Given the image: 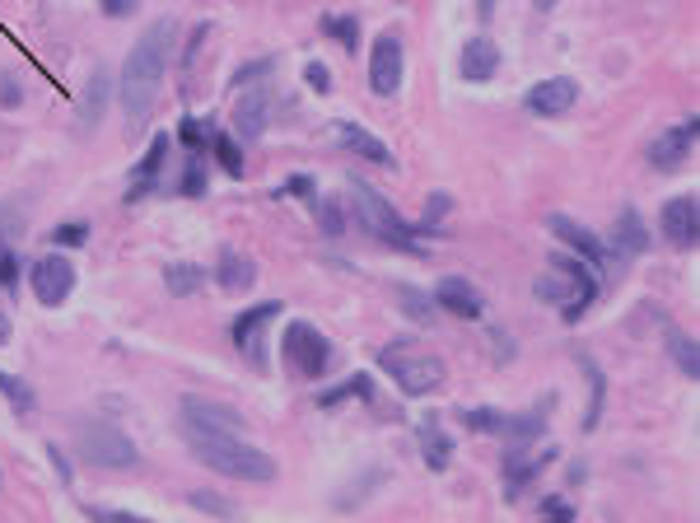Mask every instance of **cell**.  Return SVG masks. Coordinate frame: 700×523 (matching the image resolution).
<instances>
[{"instance_id":"6da1fadb","label":"cell","mask_w":700,"mask_h":523,"mask_svg":"<svg viewBox=\"0 0 700 523\" xmlns=\"http://www.w3.org/2000/svg\"><path fill=\"white\" fill-rule=\"evenodd\" d=\"M173 37H178V19H154V24L135 37V47L127 52L122 75H117V103H122L127 122L141 127L154 108V94H160V80L168 70V52H173Z\"/></svg>"},{"instance_id":"7a4b0ae2","label":"cell","mask_w":700,"mask_h":523,"mask_svg":"<svg viewBox=\"0 0 700 523\" xmlns=\"http://www.w3.org/2000/svg\"><path fill=\"white\" fill-rule=\"evenodd\" d=\"M187 435V449L192 458L201 462V468H210L216 477H229V481H276L281 468L276 458H271L266 449H258V444H248L243 431H216V425H183Z\"/></svg>"},{"instance_id":"3957f363","label":"cell","mask_w":700,"mask_h":523,"mask_svg":"<svg viewBox=\"0 0 700 523\" xmlns=\"http://www.w3.org/2000/svg\"><path fill=\"white\" fill-rule=\"evenodd\" d=\"M350 201H356V210H360V220H364V229L374 235L379 243H387V248H397V253H412V258H425V239L430 235H439V229H430V225H412L402 216V210H393L383 197L369 183H360V178H350Z\"/></svg>"},{"instance_id":"277c9868","label":"cell","mask_w":700,"mask_h":523,"mask_svg":"<svg viewBox=\"0 0 700 523\" xmlns=\"http://www.w3.org/2000/svg\"><path fill=\"white\" fill-rule=\"evenodd\" d=\"M379 370L397 383V389L406 397H430L444 389V379H449V370H444V360L435 351H425L420 341H387L379 351Z\"/></svg>"},{"instance_id":"5b68a950","label":"cell","mask_w":700,"mask_h":523,"mask_svg":"<svg viewBox=\"0 0 700 523\" xmlns=\"http://www.w3.org/2000/svg\"><path fill=\"white\" fill-rule=\"evenodd\" d=\"M75 449L89 468H103V472H131L141 468V449L127 431H117L112 421H80L75 425Z\"/></svg>"},{"instance_id":"8992f818","label":"cell","mask_w":700,"mask_h":523,"mask_svg":"<svg viewBox=\"0 0 700 523\" xmlns=\"http://www.w3.org/2000/svg\"><path fill=\"white\" fill-rule=\"evenodd\" d=\"M281 351H285V364H289V370H295L299 379H322L327 364H332V341L322 337V327L304 323V318H295V323L285 327Z\"/></svg>"},{"instance_id":"52a82bcc","label":"cell","mask_w":700,"mask_h":523,"mask_svg":"<svg viewBox=\"0 0 700 523\" xmlns=\"http://www.w3.org/2000/svg\"><path fill=\"white\" fill-rule=\"evenodd\" d=\"M402 70H406V56H402V33L397 29H383L374 37V52H369V89L379 99H393L402 89Z\"/></svg>"},{"instance_id":"ba28073f","label":"cell","mask_w":700,"mask_h":523,"mask_svg":"<svg viewBox=\"0 0 700 523\" xmlns=\"http://www.w3.org/2000/svg\"><path fill=\"white\" fill-rule=\"evenodd\" d=\"M547 229H551V235H556L560 243L570 248L575 258H583V262H589V266L598 271V276H602V271H608V266L616 262V258H612V248H608V239H598L589 225H579V220H570V216H547Z\"/></svg>"},{"instance_id":"9c48e42d","label":"cell","mask_w":700,"mask_h":523,"mask_svg":"<svg viewBox=\"0 0 700 523\" xmlns=\"http://www.w3.org/2000/svg\"><path fill=\"white\" fill-rule=\"evenodd\" d=\"M33 295L43 308H62L70 299V290H75V262L62 258V253H47V258H37L33 262Z\"/></svg>"},{"instance_id":"30bf717a","label":"cell","mask_w":700,"mask_h":523,"mask_svg":"<svg viewBox=\"0 0 700 523\" xmlns=\"http://www.w3.org/2000/svg\"><path fill=\"white\" fill-rule=\"evenodd\" d=\"M551 271H556V276H566V281L575 285V304L566 308V323H579V318L598 304L602 276H598V271H593L589 262H583V258H575V253H556V258H551Z\"/></svg>"},{"instance_id":"8fae6325","label":"cell","mask_w":700,"mask_h":523,"mask_svg":"<svg viewBox=\"0 0 700 523\" xmlns=\"http://www.w3.org/2000/svg\"><path fill=\"white\" fill-rule=\"evenodd\" d=\"M658 225H664V239L677 248V253H691L696 239H700V206H696L691 192L664 201V210H658Z\"/></svg>"},{"instance_id":"7c38bea8","label":"cell","mask_w":700,"mask_h":523,"mask_svg":"<svg viewBox=\"0 0 700 523\" xmlns=\"http://www.w3.org/2000/svg\"><path fill=\"white\" fill-rule=\"evenodd\" d=\"M575 103H579V85L570 75H547V80H537L523 94V108H528L533 118H566Z\"/></svg>"},{"instance_id":"4fadbf2b","label":"cell","mask_w":700,"mask_h":523,"mask_svg":"<svg viewBox=\"0 0 700 523\" xmlns=\"http://www.w3.org/2000/svg\"><path fill=\"white\" fill-rule=\"evenodd\" d=\"M691 150H696V118H682V122L668 127V131L649 145V168H658V173L682 168V164L691 160Z\"/></svg>"},{"instance_id":"5bb4252c","label":"cell","mask_w":700,"mask_h":523,"mask_svg":"<svg viewBox=\"0 0 700 523\" xmlns=\"http://www.w3.org/2000/svg\"><path fill=\"white\" fill-rule=\"evenodd\" d=\"M500 43L491 33H477V37H467L462 43V56H458V75L462 80H472V85H485V80H495L500 75Z\"/></svg>"},{"instance_id":"9a60e30c","label":"cell","mask_w":700,"mask_h":523,"mask_svg":"<svg viewBox=\"0 0 700 523\" xmlns=\"http://www.w3.org/2000/svg\"><path fill=\"white\" fill-rule=\"evenodd\" d=\"M435 308H444V314H453V318L477 323V318H485V295H481L472 281L444 276V281L435 285Z\"/></svg>"},{"instance_id":"2e32d148","label":"cell","mask_w":700,"mask_h":523,"mask_svg":"<svg viewBox=\"0 0 700 523\" xmlns=\"http://www.w3.org/2000/svg\"><path fill=\"white\" fill-rule=\"evenodd\" d=\"M281 314V299H262V304H252V308H243L239 318H233V327H229V337H233V346L252 360V364H262V351H258V337H262V327Z\"/></svg>"},{"instance_id":"e0dca14e","label":"cell","mask_w":700,"mask_h":523,"mask_svg":"<svg viewBox=\"0 0 700 523\" xmlns=\"http://www.w3.org/2000/svg\"><path fill=\"white\" fill-rule=\"evenodd\" d=\"M608 248H612V258H616V262H635V258H645V253H649V225L639 220V210H635V206H626V210L616 216Z\"/></svg>"},{"instance_id":"ac0fdd59","label":"cell","mask_w":700,"mask_h":523,"mask_svg":"<svg viewBox=\"0 0 700 523\" xmlns=\"http://www.w3.org/2000/svg\"><path fill=\"white\" fill-rule=\"evenodd\" d=\"M178 425H216V431H248L243 416L233 412V406L216 402V397H183L178 402Z\"/></svg>"},{"instance_id":"d6986e66","label":"cell","mask_w":700,"mask_h":523,"mask_svg":"<svg viewBox=\"0 0 700 523\" xmlns=\"http://www.w3.org/2000/svg\"><path fill=\"white\" fill-rule=\"evenodd\" d=\"M168 131H154V141H150V150L141 154V164L131 168V192H127V201L135 206L145 197V192H154L160 187V173H164V164H168Z\"/></svg>"},{"instance_id":"ffe728a7","label":"cell","mask_w":700,"mask_h":523,"mask_svg":"<svg viewBox=\"0 0 700 523\" xmlns=\"http://www.w3.org/2000/svg\"><path fill=\"white\" fill-rule=\"evenodd\" d=\"M533 449L537 444H528V449H504V487H510L504 495L510 500L518 495V487H533L537 472L551 462V449H542V454H533Z\"/></svg>"},{"instance_id":"44dd1931","label":"cell","mask_w":700,"mask_h":523,"mask_svg":"<svg viewBox=\"0 0 700 523\" xmlns=\"http://www.w3.org/2000/svg\"><path fill=\"white\" fill-rule=\"evenodd\" d=\"M266 122H271V94L262 85L239 94V103H233V127H239L243 141H258V135L266 131Z\"/></svg>"},{"instance_id":"7402d4cb","label":"cell","mask_w":700,"mask_h":523,"mask_svg":"<svg viewBox=\"0 0 700 523\" xmlns=\"http://www.w3.org/2000/svg\"><path fill=\"white\" fill-rule=\"evenodd\" d=\"M108 103H112V70L108 66H94L89 85H85V99H80V131H94L108 118Z\"/></svg>"},{"instance_id":"603a6c76","label":"cell","mask_w":700,"mask_h":523,"mask_svg":"<svg viewBox=\"0 0 700 523\" xmlns=\"http://www.w3.org/2000/svg\"><path fill=\"white\" fill-rule=\"evenodd\" d=\"M332 135H337V145L350 150V154H360V160H374V164H393V150H387L374 131H364L356 122H332Z\"/></svg>"},{"instance_id":"cb8c5ba5","label":"cell","mask_w":700,"mask_h":523,"mask_svg":"<svg viewBox=\"0 0 700 523\" xmlns=\"http://www.w3.org/2000/svg\"><path fill=\"white\" fill-rule=\"evenodd\" d=\"M350 397H360L369 412H387L383 406V397H379V389H374V374H350L341 389H327V393H318V406L322 412H337V406H346Z\"/></svg>"},{"instance_id":"d4e9b609","label":"cell","mask_w":700,"mask_h":523,"mask_svg":"<svg viewBox=\"0 0 700 523\" xmlns=\"http://www.w3.org/2000/svg\"><path fill=\"white\" fill-rule=\"evenodd\" d=\"M416 439H420V454H425V468H430V472H444L453 462V439L444 435L439 416H425L416 425Z\"/></svg>"},{"instance_id":"484cf974","label":"cell","mask_w":700,"mask_h":523,"mask_svg":"<svg viewBox=\"0 0 700 523\" xmlns=\"http://www.w3.org/2000/svg\"><path fill=\"white\" fill-rule=\"evenodd\" d=\"M216 281H220V290H229V295H243V290H252V281H258V262H252L248 253H225L220 266H216Z\"/></svg>"},{"instance_id":"4316f807","label":"cell","mask_w":700,"mask_h":523,"mask_svg":"<svg viewBox=\"0 0 700 523\" xmlns=\"http://www.w3.org/2000/svg\"><path fill=\"white\" fill-rule=\"evenodd\" d=\"M579 364H583V374H589V416H583V431L593 435L602 412H608V374H602L589 356H579Z\"/></svg>"},{"instance_id":"83f0119b","label":"cell","mask_w":700,"mask_h":523,"mask_svg":"<svg viewBox=\"0 0 700 523\" xmlns=\"http://www.w3.org/2000/svg\"><path fill=\"white\" fill-rule=\"evenodd\" d=\"M164 281H168V295H178V299H192L197 290L206 285V271L197 262H168L164 266Z\"/></svg>"},{"instance_id":"f1b7e54d","label":"cell","mask_w":700,"mask_h":523,"mask_svg":"<svg viewBox=\"0 0 700 523\" xmlns=\"http://www.w3.org/2000/svg\"><path fill=\"white\" fill-rule=\"evenodd\" d=\"M210 154H216V164H220V168L229 173V178H243V173H248L239 141H233L229 131H220V127H210Z\"/></svg>"},{"instance_id":"f546056e","label":"cell","mask_w":700,"mask_h":523,"mask_svg":"<svg viewBox=\"0 0 700 523\" xmlns=\"http://www.w3.org/2000/svg\"><path fill=\"white\" fill-rule=\"evenodd\" d=\"M318 29L332 37V43H341V52H356L360 47V19L356 14H322Z\"/></svg>"},{"instance_id":"4dcf8cb0","label":"cell","mask_w":700,"mask_h":523,"mask_svg":"<svg viewBox=\"0 0 700 523\" xmlns=\"http://www.w3.org/2000/svg\"><path fill=\"white\" fill-rule=\"evenodd\" d=\"M668 360L677 364V374L682 379H700V351L687 333H668Z\"/></svg>"},{"instance_id":"1f68e13d","label":"cell","mask_w":700,"mask_h":523,"mask_svg":"<svg viewBox=\"0 0 700 523\" xmlns=\"http://www.w3.org/2000/svg\"><path fill=\"white\" fill-rule=\"evenodd\" d=\"M462 421L472 425V431H481V435H504L510 412H500V406H462Z\"/></svg>"},{"instance_id":"d6a6232c","label":"cell","mask_w":700,"mask_h":523,"mask_svg":"<svg viewBox=\"0 0 700 523\" xmlns=\"http://www.w3.org/2000/svg\"><path fill=\"white\" fill-rule=\"evenodd\" d=\"M0 397L14 406V416H29L33 406H37V397H33L29 383H24V379H14V374H6V370H0Z\"/></svg>"},{"instance_id":"836d02e7","label":"cell","mask_w":700,"mask_h":523,"mask_svg":"<svg viewBox=\"0 0 700 523\" xmlns=\"http://www.w3.org/2000/svg\"><path fill=\"white\" fill-rule=\"evenodd\" d=\"M178 192L183 197H206V154H187V168H183V178H178Z\"/></svg>"},{"instance_id":"e575fe53","label":"cell","mask_w":700,"mask_h":523,"mask_svg":"<svg viewBox=\"0 0 700 523\" xmlns=\"http://www.w3.org/2000/svg\"><path fill=\"white\" fill-rule=\"evenodd\" d=\"M178 141H183L187 154H206V150H210V127L197 122V118H183V122H178Z\"/></svg>"},{"instance_id":"d590c367","label":"cell","mask_w":700,"mask_h":523,"mask_svg":"<svg viewBox=\"0 0 700 523\" xmlns=\"http://www.w3.org/2000/svg\"><path fill=\"white\" fill-rule=\"evenodd\" d=\"M276 192H281V197H295V201L318 206V183H314V173H289V178H285Z\"/></svg>"},{"instance_id":"8d00e7d4","label":"cell","mask_w":700,"mask_h":523,"mask_svg":"<svg viewBox=\"0 0 700 523\" xmlns=\"http://www.w3.org/2000/svg\"><path fill=\"white\" fill-rule=\"evenodd\" d=\"M187 505H192V510L216 514V519H233V514H239V505H233V500H225V495H210V491H192V495H187Z\"/></svg>"},{"instance_id":"74e56055","label":"cell","mask_w":700,"mask_h":523,"mask_svg":"<svg viewBox=\"0 0 700 523\" xmlns=\"http://www.w3.org/2000/svg\"><path fill=\"white\" fill-rule=\"evenodd\" d=\"M314 210H318L327 239H341V235H346V206H341V201H318Z\"/></svg>"},{"instance_id":"f35d334b","label":"cell","mask_w":700,"mask_h":523,"mask_svg":"<svg viewBox=\"0 0 700 523\" xmlns=\"http://www.w3.org/2000/svg\"><path fill=\"white\" fill-rule=\"evenodd\" d=\"M85 239H89V225H85V220H66V225L52 229V243H56V248H80Z\"/></svg>"},{"instance_id":"ab89813d","label":"cell","mask_w":700,"mask_h":523,"mask_svg":"<svg viewBox=\"0 0 700 523\" xmlns=\"http://www.w3.org/2000/svg\"><path fill=\"white\" fill-rule=\"evenodd\" d=\"M397 295H402V308H406V314H412L416 323H430L435 318V304H425V295H420V290H397Z\"/></svg>"},{"instance_id":"60d3db41","label":"cell","mask_w":700,"mask_h":523,"mask_svg":"<svg viewBox=\"0 0 700 523\" xmlns=\"http://www.w3.org/2000/svg\"><path fill=\"white\" fill-rule=\"evenodd\" d=\"M271 66H276V62H271V56H266V62H248L239 75H233V80H229V89H243V85H262L266 80V75H271Z\"/></svg>"},{"instance_id":"b9f144b4","label":"cell","mask_w":700,"mask_h":523,"mask_svg":"<svg viewBox=\"0 0 700 523\" xmlns=\"http://www.w3.org/2000/svg\"><path fill=\"white\" fill-rule=\"evenodd\" d=\"M537 514H542V519H575V500H566V495H542V500H537Z\"/></svg>"},{"instance_id":"7bdbcfd3","label":"cell","mask_w":700,"mask_h":523,"mask_svg":"<svg viewBox=\"0 0 700 523\" xmlns=\"http://www.w3.org/2000/svg\"><path fill=\"white\" fill-rule=\"evenodd\" d=\"M304 85L314 89V94H332V70H327L322 62H308L304 66Z\"/></svg>"},{"instance_id":"ee69618b","label":"cell","mask_w":700,"mask_h":523,"mask_svg":"<svg viewBox=\"0 0 700 523\" xmlns=\"http://www.w3.org/2000/svg\"><path fill=\"white\" fill-rule=\"evenodd\" d=\"M14 276H19V262H14V253H10V243H0V290H10Z\"/></svg>"},{"instance_id":"f6af8a7d","label":"cell","mask_w":700,"mask_h":523,"mask_svg":"<svg viewBox=\"0 0 700 523\" xmlns=\"http://www.w3.org/2000/svg\"><path fill=\"white\" fill-rule=\"evenodd\" d=\"M99 10L108 19H131L135 10H141V0H99Z\"/></svg>"},{"instance_id":"bcb514c9","label":"cell","mask_w":700,"mask_h":523,"mask_svg":"<svg viewBox=\"0 0 700 523\" xmlns=\"http://www.w3.org/2000/svg\"><path fill=\"white\" fill-rule=\"evenodd\" d=\"M449 206H453V201L444 197V192H435V197L425 201V225H430V229H439V216H444V210H449Z\"/></svg>"},{"instance_id":"7dc6e473","label":"cell","mask_w":700,"mask_h":523,"mask_svg":"<svg viewBox=\"0 0 700 523\" xmlns=\"http://www.w3.org/2000/svg\"><path fill=\"white\" fill-rule=\"evenodd\" d=\"M47 458H52V468L62 472V481H70V462H66V454H62V444H47Z\"/></svg>"},{"instance_id":"c3c4849f","label":"cell","mask_w":700,"mask_h":523,"mask_svg":"<svg viewBox=\"0 0 700 523\" xmlns=\"http://www.w3.org/2000/svg\"><path fill=\"white\" fill-rule=\"evenodd\" d=\"M0 99H6V108H14V103H19V85L6 80V85H0Z\"/></svg>"},{"instance_id":"681fc988","label":"cell","mask_w":700,"mask_h":523,"mask_svg":"<svg viewBox=\"0 0 700 523\" xmlns=\"http://www.w3.org/2000/svg\"><path fill=\"white\" fill-rule=\"evenodd\" d=\"M495 6H500V0H477V14L485 19V24H491V14H495Z\"/></svg>"},{"instance_id":"f907efd6","label":"cell","mask_w":700,"mask_h":523,"mask_svg":"<svg viewBox=\"0 0 700 523\" xmlns=\"http://www.w3.org/2000/svg\"><path fill=\"white\" fill-rule=\"evenodd\" d=\"M6 341H10V318L0 314V346H6Z\"/></svg>"},{"instance_id":"816d5d0a","label":"cell","mask_w":700,"mask_h":523,"mask_svg":"<svg viewBox=\"0 0 700 523\" xmlns=\"http://www.w3.org/2000/svg\"><path fill=\"white\" fill-rule=\"evenodd\" d=\"M533 6H537V10H556V6H560V0H533Z\"/></svg>"}]
</instances>
